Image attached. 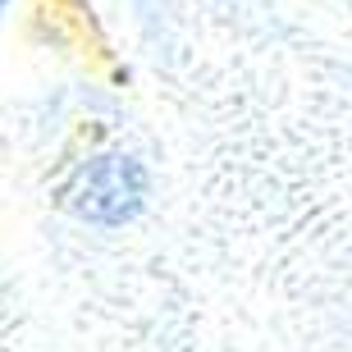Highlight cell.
I'll use <instances>...</instances> for the list:
<instances>
[{
  "mask_svg": "<svg viewBox=\"0 0 352 352\" xmlns=\"http://www.w3.org/2000/svg\"><path fill=\"white\" fill-rule=\"evenodd\" d=\"M146 201V170L138 156L124 151H105V156L87 160L74 183H69V210L87 224L101 229H119L129 224Z\"/></svg>",
  "mask_w": 352,
  "mask_h": 352,
  "instance_id": "6da1fadb",
  "label": "cell"
},
{
  "mask_svg": "<svg viewBox=\"0 0 352 352\" xmlns=\"http://www.w3.org/2000/svg\"><path fill=\"white\" fill-rule=\"evenodd\" d=\"M5 5H10V0H0V14H5Z\"/></svg>",
  "mask_w": 352,
  "mask_h": 352,
  "instance_id": "7a4b0ae2",
  "label": "cell"
}]
</instances>
